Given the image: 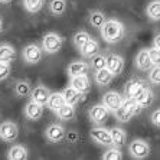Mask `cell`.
Segmentation results:
<instances>
[{"instance_id": "6da1fadb", "label": "cell", "mask_w": 160, "mask_h": 160, "mask_svg": "<svg viewBox=\"0 0 160 160\" xmlns=\"http://www.w3.org/2000/svg\"><path fill=\"white\" fill-rule=\"evenodd\" d=\"M100 29L101 36L107 43H117L124 36V26L118 20H105Z\"/></svg>"}, {"instance_id": "7a4b0ae2", "label": "cell", "mask_w": 160, "mask_h": 160, "mask_svg": "<svg viewBox=\"0 0 160 160\" xmlns=\"http://www.w3.org/2000/svg\"><path fill=\"white\" fill-rule=\"evenodd\" d=\"M140 110H142V107L137 104L136 98H127L126 101H123V104L114 111V114H116V117L120 121H124V123H126V121H128L133 116L138 114Z\"/></svg>"}, {"instance_id": "3957f363", "label": "cell", "mask_w": 160, "mask_h": 160, "mask_svg": "<svg viewBox=\"0 0 160 160\" xmlns=\"http://www.w3.org/2000/svg\"><path fill=\"white\" fill-rule=\"evenodd\" d=\"M42 48L46 53H56L62 48V38L53 32L46 33L43 36V41H42Z\"/></svg>"}, {"instance_id": "277c9868", "label": "cell", "mask_w": 160, "mask_h": 160, "mask_svg": "<svg viewBox=\"0 0 160 160\" xmlns=\"http://www.w3.org/2000/svg\"><path fill=\"white\" fill-rule=\"evenodd\" d=\"M130 154L134 159H146L150 154V146L144 140H134L130 143Z\"/></svg>"}, {"instance_id": "5b68a950", "label": "cell", "mask_w": 160, "mask_h": 160, "mask_svg": "<svg viewBox=\"0 0 160 160\" xmlns=\"http://www.w3.org/2000/svg\"><path fill=\"white\" fill-rule=\"evenodd\" d=\"M19 136V128L12 121H4L0 124V138L3 142H15Z\"/></svg>"}, {"instance_id": "8992f818", "label": "cell", "mask_w": 160, "mask_h": 160, "mask_svg": "<svg viewBox=\"0 0 160 160\" xmlns=\"http://www.w3.org/2000/svg\"><path fill=\"white\" fill-rule=\"evenodd\" d=\"M105 68L112 75H120L123 72V68H124V59L120 55L110 53L108 56H105Z\"/></svg>"}, {"instance_id": "52a82bcc", "label": "cell", "mask_w": 160, "mask_h": 160, "mask_svg": "<svg viewBox=\"0 0 160 160\" xmlns=\"http://www.w3.org/2000/svg\"><path fill=\"white\" fill-rule=\"evenodd\" d=\"M102 104H104L110 111H116L117 108L123 104V98H121V95H120L118 92H116V91H108V92L104 94V97H102Z\"/></svg>"}, {"instance_id": "ba28073f", "label": "cell", "mask_w": 160, "mask_h": 160, "mask_svg": "<svg viewBox=\"0 0 160 160\" xmlns=\"http://www.w3.org/2000/svg\"><path fill=\"white\" fill-rule=\"evenodd\" d=\"M91 138L95 140L97 143L100 144H104V146H110L112 144V137H111V131L110 130H105V128H92L91 130Z\"/></svg>"}, {"instance_id": "9c48e42d", "label": "cell", "mask_w": 160, "mask_h": 160, "mask_svg": "<svg viewBox=\"0 0 160 160\" xmlns=\"http://www.w3.org/2000/svg\"><path fill=\"white\" fill-rule=\"evenodd\" d=\"M23 58H25V61H26L28 63H38L42 59L41 48L35 43L28 45L26 48H25V51H23Z\"/></svg>"}, {"instance_id": "30bf717a", "label": "cell", "mask_w": 160, "mask_h": 160, "mask_svg": "<svg viewBox=\"0 0 160 160\" xmlns=\"http://www.w3.org/2000/svg\"><path fill=\"white\" fill-rule=\"evenodd\" d=\"M108 117V108L104 104H97L89 110V118L94 123H104Z\"/></svg>"}, {"instance_id": "8fae6325", "label": "cell", "mask_w": 160, "mask_h": 160, "mask_svg": "<svg viewBox=\"0 0 160 160\" xmlns=\"http://www.w3.org/2000/svg\"><path fill=\"white\" fill-rule=\"evenodd\" d=\"M71 87H74L78 92L87 94L89 91V88H91V82H89V78L87 77V74H84V75H78V77H72Z\"/></svg>"}, {"instance_id": "7c38bea8", "label": "cell", "mask_w": 160, "mask_h": 160, "mask_svg": "<svg viewBox=\"0 0 160 160\" xmlns=\"http://www.w3.org/2000/svg\"><path fill=\"white\" fill-rule=\"evenodd\" d=\"M65 137V128L59 124H52L46 128V138L51 143H58Z\"/></svg>"}, {"instance_id": "4fadbf2b", "label": "cell", "mask_w": 160, "mask_h": 160, "mask_svg": "<svg viewBox=\"0 0 160 160\" xmlns=\"http://www.w3.org/2000/svg\"><path fill=\"white\" fill-rule=\"evenodd\" d=\"M25 114L29 120H39L43 114V105L39 104V102H35V101H30L26 104V108H25Z\"/></svg>"}, {"instance_id": "5bb4252c", "label": "cell", "mask_w": 160, "mask_h": 160, "mask_svg": "<svg viewBox=\"0 0 160 160\" xmlns=\"http://www.w3.org/2000/svg\"><path fill=\"white\" fill-rule=\"evenodd\" d=\"M144 88L146 87H144V84H143V81H140V79H131L126 85L124 92H126L127 98H137V95L142 92Z\"/></svg>"}, {"instance_id": "9a60e30c", "label": "cell", "mask_w": 160, "mask_h": 160, "mask_svg": "<svg viewBox=\"0 0 160 160\" xmlns=\"http://www.w3.org/2000/svg\"><path fill=\"white\" fill-rule=\"evenodd\" d=\"M30 94H32V95H30V97H32V101L45 105L46 102H48V98H49V95H51V91H49L46 87L39 85V87H36Z\"/></svg>"}, {"instance_id": "2e32d148", "label": "cell", "mask_w": 160, "mask_h": 160, "mask_svg": "<svg viewBox=\"0 0 160 160\" xmlns=\"http://www.w3.org/2000/svg\"><path fill=\"white\" fill-rule=\"evenodd\" d=\"M79 51H81L82 56H85V58H92V56H95L98 53V51H100V43H98L97 41H94V39H89Z\"/></svg>"}, {"instance_id": "e0dca14e", "label": "cell", "mask_w": 160, "mask_h": 160, "mask_svg": "<svg viewBox=\"0 0 160 160\" xmlns=\"http://www.w3.org/2000/svg\"><path fill=\"white\" fill-rule=\"evenodd\" d=\"M16 58V51L10 45H2L0 46V62L10 63Z\"/></svg>"}, {"instance_id": "ac0fdd59", "label": "cell", "mask_w": 160, "mask_h": 160, "mask_svg": "<svg viewBox=\"0 0 160 160\" xmlns=\"http://www.w3.org/2000/svg\"><path fill=\"white\" fill-rule=\"evenodd\" d=\"M46 104H48V107L51 108L52 111L56 112L63 104H65V98H63L62 92H51Z\"/></svg>"}, {"instance_id": "d6986e66", "label": "cell", "mask_w": 160, "mask_h": 160, "mask_svg": "<svg viewBox=\"0 0 160 160\" xmlns=\"http://www.w3.org/2000/svg\"><path fill=\"white\" fill-rule=\"evenodd\" d=\"M62 95H63V98H65V102H67V104H71V105H75L82 97V94L78 92L74 87H68V88H65L63 89V92H62Z\"/></svg>"}, {"instance_id": "ffe728a7", "label": "cell", "mask_w": 160, "mask_h": 160, "mask_svg": "<svg viewBox=\"0 0 160 160\" xmlns=\"http://www.w3.org/2000/svg\"><path fill=\"white\" fill-rule=\"evenodd\" d=\"M153 100H154V95H153V92L150 91V89L144 88L142 91V92L137 95V98H136V101H137V104L140 105L142 108H146V107H150V105L153 104Z\"/></svg>"}, {"instance_id": "44dd1931", "label": "cell", "mask_w": 160, "mask_h": 160, "mask_svg": "<svg viewBox=\"0 0 160 160\" xmlns=\"http://www.w3.org/2000/svg\"><path fill=\"white\" fill-rule=\"evenodd\" d=\"M136 63H137V67L140 68V69H143V71L150 69L153 63H152V61H150L149 51H146V49L140 51V52H138V55H137V58H136Z\"/></svg>"}, {"instance_id": "7402d4cb", "label": "cell", "mask_w": 160, "mask_h": 160, "mask_svg": "<svg viewBox=\"0 0 160 160\" xmlns=\"http://www.w3.org/2000/svg\"><path fill=\"white\" fill-rule=\"evenodd\" d=\"M68 72L71 77H78V75H84L88 72V65L81 61H75L68 67Z\"/></svg>"}, {"instance_id": "603a6c76", "label": "cell", "mask_w": 160, "mask_h": 160, "mask_svg": "<svg viewBox=\"0 0 160 160\" xmlns=\"http://www.w3.org/2000/svg\"><path fill=\"white\" fill-rule=\"evenodd\" d=\"M8 159L10 160H25L28 159V150L23 147V146H12V149L9 150Z\"/></svg>"}, {"instance_id": "cb8c5ba5", "label": "cell", "mask_w": 160, "mask_h": 160, "mask_svg": "<svg viewBox=\"0 0 160 160\" xmlns=\"http://www.w3.org/2000/svg\"><path fill=\"white\" fill-rule=\"evenodd\" d=\"M111 131V137H112V144L114 147H123L126 144V140H127V134L124 133V130L116 127V128H112Z\"/></svg>"}, {"instance_id": "d4e9b609", "label": "cell", "mask_w": 160, "mask_h": 160, "mask_svg": "<svg viewBox=\"0 0 160 160\" xmlns=\"http://www.w3.org/2000/svg\"><path fill=\"white\" fill-rule=\"evenodd\" d=\"M112 77L114 75L108 71L107 68H102V69H98L97 74H95V81H97L98 85H110V82L112 81Z\"/></svg>"}, {"instance_id": "484cf974", "label": "cell", "mask_w": 160, "mask_h": 160, "mask_svg": "<svg viewBox=\"0 0 160 160\" xmlns=\"http://www.w3.org/2000/svg\"><path fill=\"white\" fill-rule=\"evenodd\" d=\"M56 114H58V117H59L61 120H72L75 117V110H74V105H71V104H65L62 105V107L56 111Z\"/></svg>"}, {"instance_id": "4316f807", "label": "cell", "mask_w": 160, "mask_h": 160, "mask_svg": "<svg viewBox=\"0 0 160 160\" xmlns=\"http://www.w3.org/2000/svg\"><path fill=\"white\" fill-rule=\"evenodd\" d=\"M147 16L152 20H160V0H153L147 6Z\"/></svg>"}, {"instance_id": "83f0119b", "label": "cell", "mask_w": 160, "mask_h": 160, "mask_svg": "<svg viewBox=\"0 0 160 160\" xmlns=\"http://www.w3.org/2000/svg\"><path fill=\"white\" fill-rule=\"evenodd\" d=\"M104 22H105V15L102 12H100V10L91 12V15H89V23H91V26L100 29V28L104 25Z\"/></svg>"}, {"instance_id": "f1b7e54d", "label": "cell", "mask_w": 160, "mask_h": 160, "mask_svg": "<svg viewBox=\"0 0 160 160\" xmlns=\"http://www.w3.org/2000/svg\"><path fill=\"white\" fill-rule=\"evenodd\" d=\"M49 9L55 16H61L67 9V2L65 0H51Z\"/></svg>"}, {"instance_id": "f546056e", "label": "cell", "mask_w": 160, "mask_h": 160, "mask_svg": "<svg viewBox=\"0 0 160 160\" xmlns=\"http://www.w3.org/2000/svg\"><path fill=\"white\" fill-rule=\"evenodd\" d=\"M43 3H45V0H23L25 8H26V10L30 12V13L39 12L42 8H43Z\"/></svg>"}, {"instance_id": "4dcf8cb0", "label": "cell", "mask_w": 160, "mask_h": 160, "mask_svg": "<svg viewBox=\"0 0 160 160\" xmlns=\"http://www.w3.org/2000/svg\"><path fill=\"white\" fill-rule=\"evenodd\" d=\"M91 39V36H89L88 32H85V30H81V32H78V33L74 36V45L77 46L78 49H81L84 45L87 43V42Z\"/></svg>"}, {"instance_id": "1f68e13d", "label": "cell", "mask_w": 160, "mask_h": 160, "mask_svg": "<svg viewBox=\"0 0 160 160\" xmlns=\"http://www.w3.org/2000/svg\"><path fill=\"white\" fill-rule=\"evenodd\" d=\"M15 92L18 97H28L30 94V87L26 81H19L15 87Z\"/></svg>"}, {"instance_id": "d6a6232c", "label": "cell", "mask_w": 160, "mask_h": 160, "mask_svg": "<svg viewBox=\"0 0 160 160\" xmlns=\"http://www.w3.org/2000/svg\"><path fill=\"white\" fill-rule=\"evenodd\" d=\"M102 159H105V160H121L123 159V154H121V152H120L118 147H112V149H110V150L105 152V154L102 156Z\"/></svg>"}, {"instance_id": "836d02e7", "label": "cell", "mask_w": 160, "mask_h": 160, "mask_svg": "<svg viewBox=\"0 0 160 160\" xmlns=\"http://www.w3.org/2000/svg\"><path fill=\"white\" fill-rule=\"evenodd\" d=\"M91 67H92V69H95V71L105 68V56H104V55H98V53H97L95 56H92V62H91Z\"/></svg>"}, {"instance_id": "e575fe53", "label": "cell", "mask_w": 160, "mask_h": 160, "mask_svg": "<svg viewBox=\"0 0 160 160\" xmlns=\"http://www.w3.org/2000/svg\"><path fill=\"white\" fill-rule=\"evenodd\" d=\"M150 81L156 85H160V65H154L150 71Z\"/></svg>"}, {"instance_id": "d590c367", "label": "cell", "mask_w": 160, "mask_h": 160, "mask_svg": "<svg viewBox=\"0 0 160 160\" xmlns=\"http://www.w3.org/2000/svg\"><path fill=\"white\" fill-rule=\"evenodd\" d=\"M149 56L153 65H160V51L157 48L149 49Z\"/></svg>"}, {"instance_id": "8d00e7d4", "label": "cell", "mask_w": 160, "mask_h": 160, "mask_svg": "<svg viewBox=\"0 0 160 160\" xmlns=\"http://www.w3.org/2000/svg\"><path fill=\"white\" fill-rule=\"evenodd\" d=\"M9 75H10V67H9V63L0 62V81L6 79Z\"/></svg>"}, {"instance_id": "74e56055", "label": "cell", "mask_w": 160, "mask_h": 160, "mask_svg": "<svg viewBox=\"0 0 160 160\" xmlns=\"http://www.w3.org/2000/svg\"><path fill=\"white\" fill-rule=\"evenodd\" d=\"M152 123L154 124V126L160 127V108H157V110H154L152 114Z\"/></svg>"}, {"instance_id": "f35d334b", "label": "cell", "mask_w": 160, "mask_h": 160, "mask_svg": "<svg viewBox=\"0 0 160 160\" xmlns=\"http://www.w3.org/2000/svg\"><path fill=\"white\" fill-rule=\"evenodd\" d=\"M154 48H157L160 51V33L154 38Z\"/></svg>"}, {"instance_id": "ab89813d", "label": "cell", "mask_w": 160, "mask_h": 160, "mask_svg": "<svg viewBox=\"0 0 160 160\" xmlns=\"http://www.w3.org/2000/svg\"><path fill=\"white\" fill-rule=\"evenodd\" d=\"M0 2H2V3H10L12 0H0Z\"/></svg>"}, {"instance_id": "60d3db41", "label": "cell", "mask_w": 160, "mask_h": 160, "mask_svg": "<svg viewBox=\"0 0 160 160\" xmlns=\"http://www.w3.org/2000/svg\"><path fill=\"white\" fill-rule=\"evenodd\" d=\"M2 29H3V25H2V20H0V32H2Z\"/></svg>"}]
</instances>
